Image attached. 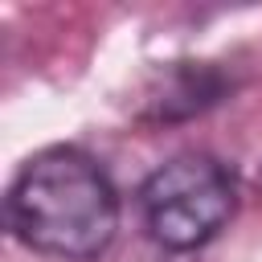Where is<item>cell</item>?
I'll use <instances>...</instances> for the list:
<instances>
[{
  "mask_svg": "<svg viewBox=\"0 0 262 262\" xmlns=\"http://www.w3.org/2000/svg\"><path fill=\"white\" fill-rule=\"evenodd\" d=\"M123 201L111 172L82 147L57 143L20 164L4 192L8 233L57 262H94L119 233Z\"/></svg>",
  "mask_w": 262,
  "mask_h": 262,
  "instance_id": "1",
  "label": "cell"
},
{
  "mask_svg": "<svg viewBox=\"0 0 262 262\" xmlns=\"http://www.w3.org/2000/svg\"><path fill=\"white\" fill-rule=\"evenodd\" d=\"M237 209L233 172L205 151H184L160 164L139 184V217L147 237L168 254L209 246Z\"/></svg>",
  "mask_w": 262,
  "mask_h": 262,
  "instance_id": "2",
  "label": "cell"
},
{
  "mask_svg": "<svg viewBox=\"0 0 262 262\" xmlns=\"http://www.w3.org/2000/svg\"><path fill=\"white\" fill-rule=\"evenodd\" d=\"M225 94H229V78L213 61H180L164 78V86L147 98L143 123H180V119H192V115L217 106Z\"/></svg>",
  "mask_w": 262,
  "mask_h": 262,
  "instance_id": "3",
  "label": "cell"
}]
</instances>
